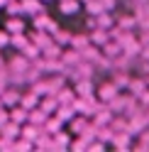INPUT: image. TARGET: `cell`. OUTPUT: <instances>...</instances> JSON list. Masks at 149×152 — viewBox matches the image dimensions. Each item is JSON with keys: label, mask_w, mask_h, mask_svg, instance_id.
I'll use <instances>...</instances> for the list:
<instances>
[{"label": "cell", "mask_w": 149, "mask_h": 152, "mask_svg": "<svg viewBox=\"0 0 149 152\" xmlns=\"http://www.w3.org/2000/svg\"><path fill=\"white\" fill-rule=\"evenodd\" d=\"M98 96H100V101H105V103H110L115 96H117V83L113 81V83H105L103 88L98 91Z\"/></svg>", "instance_id": "obj_1"}, {"label": "cell", "mask_w": 149, "mask_h": 152, "mask_svg": "<svg viewBox=\"0 0 149 152\" xmlns=\"http://www.w3.org/2000/svg\"><path fill=\"white\" fill-rule=\"evenodd\" d=\"M110 110L113 108H95V125H105V123L110 120Z\"/></svg>", "instance_id": "obj_2"}, {"label": "cell", "mask_w": 149, "mask_h": 152, "mask_svg": "<svg viewBox=\"0 0 149 152\" xmlns=\"http://www.w3.org/2000/svg\"><path fill=\"white\" fill-rule=\"evenodd\" d=\"M90 42H93V44H105V42H108V32L103 30V27L95 30V32H93V37H90Z\"/></svg>", "instance_id": "obj_3"}, {"label": "cell", "mask_w": 149, "mask_h": 152, "mask_svg": "<svg viewBox=\"0 0 149 152\" xmlns=\"http://www.w3.org/2000/svg\"><path fill=\"white\" fill-rule=\"evenodd\" d=\"M71 128L78 132V135H83V132L88 130V123H86V118H73V123H71Z\"/></svg>", "instance_id": "obj_4"}, {"label": "cell", "mask_w": 149, "mask_h": 152, "mask_svg": "<svg viewBox=\"0 0 149 152\" xmlns=\"http://www.w3.org/2000/svg\"><path fill=\"white\" fill-rule=\"evenodd\" d=\"M30 113H32V115H30L32 123H44V120H46V110H44V108H39V110H30Z\"/></svg>", "instance_id": "obj_5"}, {"label": "cell", "mask_w": 149, "mask_h": 152, "mask_svg": "<svg viewBox=\"0 0 149 152\" xmlns=\"http://www.w3.org/2000/svg\"><path fill=\"white\" fill-rule=\"evenodd\" d=\"M30 115H27V110L25 108H15L12 110V115H10V120H15V123H20V120H27Z\"/></svg>", "instance_id": "obj_6"}, {"label": "cell", "mask_w": 149, "mask_h": 152, "mask_svg": "<svg viewBox=\"0 0 149 152\" xmlns=\"http://www.w3.org/2000/svg\"><path fill=\"white\" fill-rule=\"evenodd\" d=\"M49 42H51V39H49L44 32H37V37H34V44H37V47H49Z\"/></svg>", "instance_id": "obj_7"}, {"label": "cell", "mask_w": 149, "mask_h": 152, "mask_svg": "<svg viewBox=\"0 0 149 152\" xmlns=\"http://www.w3.org/2000/svg\"><path fill=\"white\" fill-rule=\"evenodd\" d=\"M61 10L64 12H73V10H78V3H76V0H64Z\"/></svg>", "instance_id": "obj_8"}, {"label": "cell", "mask_w": 149, "mask_h": 152, "mask_svg": "<svg viewBox=\"0 0 149 152\" xmlns=\"http://www.w3.org/2000/svg\"><path fill=\"white\" fill-rule=\"evenodd\" d=\"M73 110H76L73 106H71V108H59V118H61V120H71V118H73Z\"/></svg>", "instance_id": "obj_9"}, {"label": "cell", "mask_w": 149, "mask_h": 152, "mask_svg": "<svg viewBox=\"0 0 149 152\" xmlns=\"http://www.w3.org/2000/svg\"><path fill=\"white\" fill-rule=\"evenodd\" d=\"M56 98H59V103H71V101H73V96H71V91H69V88L59 91V96H56Z\"/></svg>", "instance_id": "obj_10"}, {"label": "cell", "mask_w": 149, "mask_h": 152, "mask_svg": "<svg viewBox=\"0 0 149 152\" xmlns=\"http://www.w3.org/2000/svg\"><path fill=\"white\" fill-rule=\"evenodd\" d=\"M46 56H49V59H59L61 49H59V47H46Z\"/></svg>", "instance_id": "obj_11"}, {"label": "cell", "mask_w": 149, "mask_h": 152, "mask_svg": "<svg viewBox=\"0 0 149 152\" xmlns=\"http://www.w3.org/2000/svg\"><path fill=\"white\" fill-rule=\"evenodd\" d=\"M37 54H39V47H37V44H34V47H27V49H25V56H27V59H34Z\"/></svg>", "instance_id": "obj_12"}, {"label": "cell", "mask_w": 149, "mask_h": 152, "mask_svg": "<svg viewBox=\"0 0 149 152\" xmlns=\"http://www.w3.org/2000/svg\"><path fill=\"white\" fill-rule=\"evenodd\" d=\"M78 93H81V96H90V83H88V81L78 83Z\"/></svg>", "instance_id": "obj_13"}, {"label": "cell", "mask_w": 149, "mask_h": 152, "mask_svg": "<svg viewBox=\"0 0 149 152\" xmlns=\"http://www.w3.org/2000/svg\"><path fill=\"white\" fill-rule=\"evenodd\" d=\"M90 39H88V37H73V39H71V44L73 47H86Z\"/></svg>", "instance_id": "obj_14"}, {"label": "cell", "mask_w": 149, "mask_h": 152, "mask_svg": "<svg viewBox=\"0 0 149 152\" xmlns=\"http://www.w3.org/2000/svg\"><path fill=\"white\" fill-rule=\"evenodd\" d=\"M3 135H5V137H15V135H20V130H17L15 125H7V128L3 130Z\"/></svg>", "instance_id": "obj_15"}, {"label": "cell", "mask_w": 149, "mask_h": 152, "mask_svg": "<svg viewBox=\"0 0 149 152\" xmlns=\"http://www.w3.org/2000/svg\"><path fill=\"white\" fill-rule=\"evenodd\" d=\"M7 30H10V32H22V22H20V20H10Z\"/></svg>", "instance_id": "obj_16"}, {"label": "cell", "mask_w": 149, "mask_h": 152, "mask_svg": "<svg viewBox=\"0 0 149 152\" xmlns=\"http://www.w3.org/2000/svg\"><path fill=\"white\" fill-rule=\"evenodd\" d=\"M61 128V118H56V120H46V130H59Z\"/></svg>", "instance_id": "obj_17"}, {"label": "cell", "mask_w": 149, "mask_h": 152, "mask_svg": "<svg viewBox=\"0 0 149 152\" xmlns=\"http://www.w3.org/2000/svg\"><path fill=\"white\" fill-rule=\"evenodd\" d=\"M56 42H59V44H61V42H64V44H66V42H71L69 32H64V30H61V32H56Z\"/></svg>", "instance_id": "obj_18"}, {"label": "cell", "mask_w": 149, "mask_h": 152, "mask_svg": "<svg viewBox=\"0 0 149 152\" xmlns=\"http://www.w3.org/2000/svg\"><path fill=\"white\" fill-rule=\"evenodd\" d=\"M37 96H39V93H32V96H27L22 103H25V108H30V106H34V103H37Z\"/></svg>", "instance_id": "obj_19"}, {"label": "cell", "mask_w": 149, "mask_h": 152, "mask_svg": "<svg viewBox=\"0 0 149 152\" xmlns=\"http://www.w3.org/2000/svg\"><path fill=\"white\" fill-rule=\"evenodd\" d=\"M137 91H144V81H132V96H137Z\"/></svg>", "instance_id": "obj_20"}, {"label": "cell", "mask_w": 149, "mask_h": 152, "mask_svg": "<svg viewBox=\"0 0 149 152\" xmlns=\"http://www.w3.org/2000/svg\"><path fill=\"white\" fill-rule=\"evenodd\" d=\"M137 98H139V103H144V106H149V88H144V91L139 93Z\"/></svg>", "instance_id": "obj_21"}, {"label": "cell", "mask_w": 149, "mask_h": 152, "mask_svg": "<svg viewBox=\"0 0 149 152\" xmlns=\"http://www.w3.org/2000/svg\"><path fill=\"white\" fill-rule=\"evenodd\" d=\"M5 103H15L17 101V96H15V91H5V98H3Z\"/></svg>", "instance_id": "obj_22"}, {"label": "cell", "mask_w": 149, "mask_h": 152, "mask_svg": "<svg viewBox=\"0 0 149 152\" xmlns=\"http://www.w3.org/2000/svg\"><path fill=\"white\" fill-rule=\"evenodd\" d=\"M37 135H39V130H37V128H27L25 130V137H37Z\"/></svg>", "instance_id": "obj_23"}, {"label": "cell", "mask_w": 149, "mask_h": 152, "mask_svg": "<svg viewBox=\"0 0 149 152\" xmlns=\"http://www.w3.org/2000/svg\"><path fill=\"white\" fill-rule=\"evenodd\" d=\"M12 44H15V47H25L27 39H25V37H12Z\"/></svg>", "instance_id": "obj_24"}, {"label": "cell", "mask_w": 149, "mask_h": 152, "mask_svg": "<svg viewBox=\"0 0 149 152\" xmlns=\"http://www.w3.org/2000/svg\"><path fill=\"white\" fill-rule=\"evenodd\" d=\"M7 42H10V37H7V34H3V32H0V47H3V44H7Z\"/></svg>", "instance_id": "obj_25"}, {"label": "cell", "mask_w": 149, "mask_h": 152, "mask_svg": "<svg viewBox=\"0 0 149 152\" xmlns=\"http://www.w3.org/2000/svg\"><path fill=\"white\" fill-rule=\"evenodd\" d=\"M25 10H39V5H34V3H27V5H25Z\"/></svg>", "instance_id": "obj_26"}, {"label": "cell", "mask_w": 149, "mask_h": 152, "mask_svg": "<svg viewBox=\"0 0 149 152\" xmlns=\"http://www.w3.org/2000/svg\"><path fill=\"white\" fill-rule=\"evenodd\" d=\"M56 142H59V145L64 147V145H66V137H64V135H56Z\"/></svg>", "instance_id": "obj_27"}, {"label": "cell", "mask_w": 149, "mask_h": 152, "mask_svg": "<svg viewBox=\"0 0 149 152\" xmlns=\"http://www.w3.org/2000/svg\"><path fill=\"white\" fill-rule=\"evenodd\" d=\"M3 123H7V115H5V110H0V125Z\"/></svg>", "instance_id": "obj_28"}, {"label": "cell", "mask_w": 149, "mask_h": 152, "mask_svg": "<svg viewBox=\"0 0 149 152\" xmlns=\"http://www.w3.org/2000/svg\"><path fill=\"white\" fill-rule=\"evenodd\" d=\"M3 3H5V0H0V5H3Z\"/></svg>", "instance_id": "obj_29"}, {"label": "cell", "mask_w": 149, "mask_h": 152, "mask_svg": "<svg viewBox=\"0 0 149 152\" xmlns=\"http://www.w3.org/2000/svg\"><path fill=\"white\" fill-rule=\"evenodd\" d=\"M86 3H88V0H86Z\"/></svg>", "instance_id": "obj_30"}]
</instances>
